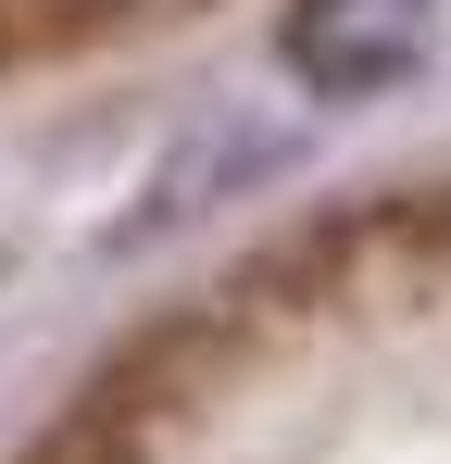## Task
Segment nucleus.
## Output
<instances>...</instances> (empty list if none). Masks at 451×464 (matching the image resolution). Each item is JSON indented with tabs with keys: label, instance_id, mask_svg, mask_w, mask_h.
Wrapping results in <instances>:
<instances>
[{
	"label": "nucleus",
	"instance_id": "obj_1",
	"mask_svg": "<svg viewBox=\"0 0 451 464\" xmlns=\"http://www.w3.org/2000/svg\"><path fill=\"white\" fill-rule=\"evenodd\" d=\"M427 51H439V0H289L276 13V63L313 101H376L427 76Z\"/></svg>",
	"mask_w": 451,
	"mask_h": 464
}]
</instances>
